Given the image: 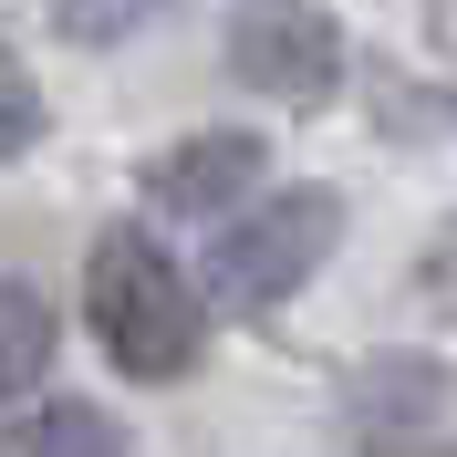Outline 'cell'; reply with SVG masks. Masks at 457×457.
I'll list each match as a JSON object with an SVG mask.
<instances>
[{
    "mask_svg": "<svg viewBox=\"0 0 457 457\" xmlns=\"http://www.w3.org/2000/svg\"><path fill=\"white\" fill-rule=\"evenodd\" d=\"M84 322L94 343L114 353V374H136V385H167V374L198 364V291L177 270L145 228H104L94 239V270H84Z\"/></svg>",
    "mask_w": 457,
    "mask_h": 457,
    "instance_id": "6da1fadb",
    "label": "cell"
},
{
    "mask_svg": "<svg viewBox=\"0 0 457 457\" xmlns=\"http://www.w3.org/2000/svg\"><path fill=\"white\" fill-rule=\"evenodd\" d=\"M333 228H343L333 187H281V198L239 208L208 239V291H219L228 312H270V302H291V291L312 281V260L333 250Z\"/></svg>",
    "mask_w": 457,
    "mask_h": 457,
    "instance_id": "7a4b0ae2",
    "label": "cell"
},
{
    "mask_svg": "<svg viewBox=\"0 0 457 457\" xmlns=\"http://www.w3.org/2000/svg\"><path fill=\"white\" fill-rule=\"evenodd\" d=\"M228 73L270 104H322L343 84V31L302 0H260V11L228 21Z\"/></svg>",
    "mask_w": 457,
    "mask_h": 457,
    "instance_id": "3957f363",
    "label": "cell"
},
{
    "mask_svg": "<svg viewBox=\"0 0 457 457\" xmlns=\"http://www.w3.org/2000/svg\"><path fill=\"white\" fill-rule=\"evenodd\" d=\"M260 187V136H187L167 145L156 167H145V198L167 208V219H239V198Z\"/></svg>",
    "mask_w": 457,
    "mask_h": 457,
    "instance_id": "277c9868",
    "label": "cell"
},
{
    "mask_svg": "<svg viewBox=\"0 0 457 457\" xmlns=\"http://www.w3.org/2000/svg\"><path fill=\"white\" fill-rule=\"evenodd\" d=\"M11 457H125V436H114V416H104V405L62 395V405H42V416H21Z\"/></svg>",
    "mask_w": 457,
    "mask_h": 457,
    "instance_id": "5b68a950",
    "label": "cell"
},
{
    "mask_svg": "<svg viewBox=\"0 0 457 457\" xmlns=\"http://www.w3.org/2000/svg\"><path fill=\"white\" fill-rule=\"evenodd\" d=\"M42 364H53V302H42L31 281H11V291H0V385L31 395Z\"/></svg>",
    "mask_w": 457,
    "mask_h": 457,
    "instance_id": "8992f818",
    "label": "cell"
},
{
    "mask_svg": "<svg viewBox=\"0 0 457 457\" xmlns=\"http://www.w3.org/2000/svg\"><path fill=\"white\" fill-rule=\"evenodd\" d=\"M156 11H167V0H53L62 42H84V53H104V42H136Z\"/></svg>",
    "mask_w": 457,
    "mask_h": 457,
    "instance_id": "52a82bcc",
    "label": "cell"
},
{
    "mask_svg": "<svg viewBox=\"0 0 457 457\" xmlns=\"http://www.w3.org/2000/svg\"><path fill=\"white\" fill-rule=\"evenodd\" d=\"M31 136H42V104H31V73L11 62L0 73V156H31Z\"/></svg>",
    "mask_w": 457,
    "mask_h": 457,
    "instance_id": "ba28073f",
    "label": "cell"
}]
</instances>
